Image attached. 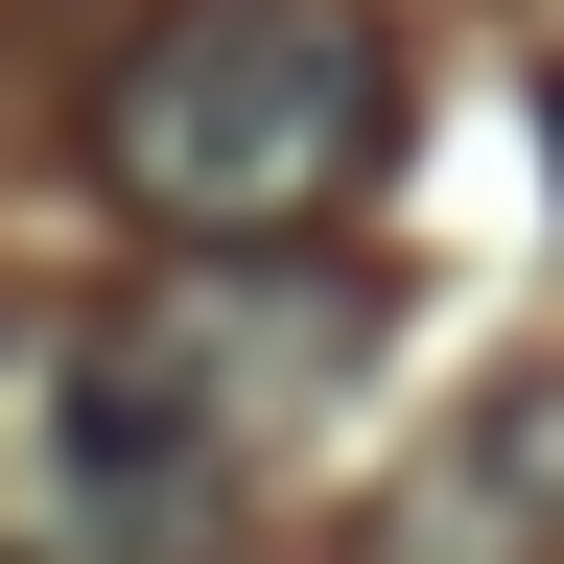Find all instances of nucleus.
Instances as JSON below:
<instances>
[{
  "label": "nucleus",
  "instance_id": "1",
  "mask_svg": "<svg viewBox=\"0 0 564 564\" xmlns=\"http://www.w3.org/2000/svg\"><path fill=\"white\" fill-rule=\"evenodd\" d=\"M282 259H212L165 306H47L0 329V564H212L259 518V447L306 377H259L306 306H259Z\"/></svg>",
  "mask_w": 564,
  "mask_h": 564
},
{
  "label": "nucleus",
  "instance_id": "2",
  "mask_svg": "<svg viewBox=\"0 0 564 564\" xmlns=\"http://www.w3.org/2000/svg\"><path fill=\"white\" fill-rule=\"evenodd\" d=\"M400 118H423V70L377 0H141L95 70V188L165 259H306L400 165Z\"/></svg>",
  "mask_w": 564,
  "mask_h": 564
},
{
  "label": "nucleus",
  "instance_id": "3",
  "mask_svg": "<svg viewBox=\"0 0 564 564\" xmlns=\"http://www.w3.org/2000/svg\"><path fill=\"white\" fill-rule=\"evenodd\" d=\"M377 564H564V377H494L447 447L400 470Z\"/></svg>",
  "mask_w": 564,
  "mask_h": 564
},
{
  "label": "nucleus",
  "instance_id": "4",
  "mask_svg": "<svg viewBox=\"0 0 564 564\" xmlns=\"http://www.w3.org/2000/svg\"><path fill=\"white\" fill-rule=\"evenodd\" d=\"M541 141H564V95H541Z\"/></svg>",
  "mask_w": 564,
  "mask_h": 564
}]
</instances>
